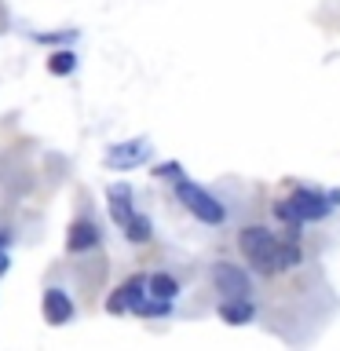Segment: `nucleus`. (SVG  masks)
Returning a JSON list of instances; mask_svg holds the SVG:
<instances>
[{"label": "nucleus", "mask_w": 340, "mask_h": 351, "mask_svg": "<svg viewBox=\"0 0 340 351\" xmlns=\"http://www.w3.org/2000/svg\"><path fill=\"white\" fill-rule=\"evenodd\" d=\"M143 300H147V278H128L114 296H110L106 307H110L114 315H117V311H136Z\"/></svg>", "instance_id": "423d86ee"}, {"label": "nucleus", "mask_w": 340, "mask_h": 351, "mask_svg": "<svg viewBox=\"0 0 340 351\" xmlns=\"http://www.w3.org/2000/svg\"><path fill=\"white\" fill-rule=\"evenodd\" d=\"M150 158V143L147 139H132V143H117V147H110L106 154V165L110 169H136Z\"/></svg>", "instance_id": "39448f33"}, {"label": "nucleus", "mask_w": 340, "mask_h": 351, "mask_svg": "<svg viewBox=\"0 0 340 351\" xmlns=\"http://www.w3.org/2000/svg\"><path fill=\"white\" fill-rule=\"evenodd\" d=\"M175 197L191 208V216H197L202 223H208V227H216V223H223L227 219V208L216 202L212 194L205 191V186H197V183H191V180H180L175 183Z\"/></svg>", "instance_id": "f03ea898"}, {"label": "nucleus", "mask_w": 340, "mask_h": 351, "mask_svg": "<svg viewBox=\"0 0 340 351\" xmlns=\"http://www.w3.org/2000/svg\"><path fill=\"white\" fill-rule=\"evenodd\" d=\"M8 271V256H0V274H4Z\"/></svg>", "instance_id": "f3484780"}, {"label": "nucleus", "mask_w": 340, "mask_h": 351, "mask_svg": "<svg viewBox=\"0 0 340 351\" xmlns=\"http://www.w3.org/2000/svg\"><path fill=\"white\" fill-rule=\"evenodd\" d=\"M136 315H154V318H165V315H169V300H158V296H154V300H143V304L136 307Z\"/></svg>", "instance_id": "2eb2a0df"}, {"label": "nucleus", "mask_w": 340, "mask_h": 351, "mask_svg": "<svg viewBox=\"0 0 340 351\" xmlns=\"http://www.w3.org/2000/svg\"><path fill=\"white\" fill-rule=\"evenodd\" d=\"M99 245V227L92 223V219H77V223L70 227V238H66V249L70 252H88Z\"/></svg>", "instance_id": "6e6552de"}, {"label": "nucleus", "mask_w": 340, "mask_h": 351, "mask_svg": "<svg viewBox=\"0 0 340 351\" xmlns=\"http://www.w3.org/2000/svg\"><path fill=\"white\" fill-rule=\"evenodd\" d=\"M147 289H150V296H158V300H172V296L180 293V282H175L172 274H154V278H147Z\"/></svg>", "instance_id": "9b49d317"}, {"label": "nucleus", "mask_w": 340, "mask_h": 351, "mask_svg": "<svg viewBox=\"0 0 340 351\" xmlns=\"http://www.w3.org/2000/svg\"><path fill=\"white\" fill-rule=\"evenodd\" d=\"M154 176H161V180H180L183 169H180L175 161H169V165H158V169H154Z\"/></svg>", "instance_id": "dca6fc26"}, {"label": "nucleus", "mask_w": 340, "mask_h": 351, "mask_svg": "<svg viewBox=\"0 0 340 351\" xmlns=\"http://www.w3.org/2000/svg\"><path fill=\"white\" fill-rule=\"evenodd\" d=\"M212 282H216V289L223 293V300H249V293H252L249 274L241 271L238 263H227V260H219L212 267Z\"/></svg>", "instance_id": "7ed1b4c3"}, {"label": "nucleus", "mask_w": 340, "mask_h": 351, "mask_svg": "<svg viewBox=\"0 0 340 351\" xmlns=\"http://www.w3.org/2000/svg\"><path fill=\"white\" fill-rule=\"evenodd\" d=\"M73 66H77V55L73 51H55L51 59H48V70L59 73V77L62 73H73Z\"/></svg>", "instance_id": "ddd939ff"}, {"label": "nucleus", "mask_w": 340, "mask_h": 351, "mask_svg": "<svg viewBox=\"0 0 340 351\" xmlns=\"http://www.w3.org/2000/svg\"><path fill=\"white\" fill-rule=\"evenodd\" d=\"M238 245H241V252H245V260L263 274L289 271V267L300 263V249H296L293 241H282L278 234H271L267 227H245L238 234Z\"/></svg>", "instance_id": "f257e3e1"}, {"label": "nucleus", "mask_w": 340, "mask_h": 351, "mask_svg": "<svg viewBox=\"0 0 340 351\" xmlns=\"http://www.w3.org/2000/svg\"><path fill=\"white\" fill-rule=\"evenodd\" d=\"M125 234H128V241H150V234H154V227H150V219L147 216H132L128 223H125Z\"/></svg>", "instance_id": "f8f14e48"}, {"label": "nucleus", "mask_w": 340, "mask_h": 351, "mask_svg": "<svg viewBox=\"0 0 340 351\" xmlns=\"http://www.w3.org/2000/svg\"><path fill=\"white\" fill-rule=\"evenodd\" d=\"M219 315H223V322H230V326H245V322H252L256 307H252V300H223L219 304Z\"/></svg>", "instance_id": "9d476101"}, {"label": "nucleus", "mask_w": 340, "mask_h": 351, "mask_svg": "<svg viewBox=\"0 0 340 351\" xmlns=\"http://www.w3.org/2000/svg\"><path fill=\"white\" fill-rule=\"evenodd\" d=\"M274 216H278V219H282V223H285V227H293V230H296V227H300V223H304V219H300V216H296V208L289 205V197H285V202H278V205H274Z\"/></svg>", "instance_id": "4468645a"}, {"label": "nucleus", "mask_w": 340, "mask_h": 351, "mask_svg": "<svg viewBox=\"0 0 340 351\" xmlns=\"http://www.w3.org/2000/svg\"><path fill=\"white\" fill-rule=\"evenodd\" d=\"M40 307H44V322H51V326H62V322L73 318V300L62 289H44V304Z\"/></svg>", "instance_id": "0eeeda50"}, {"label": "nucleus", "mask_w": 340, "mask_h": 351, "mask_svg": "<svg viewBox=\"0 0 340 351\" xmlns=\"http://www.w3.org/2000/svg\"><path fill=\"white\" fill-rule=\"evenodd\" d=\"M106 194H110V213H114V219L125 227L128 219L136 216V208H132V186L128 183H114Z\"/></svg>", "instance_id": "1a4fd4ad"}, {"label": "nucleus", "mask_w": 340, "mask_h": 351, "mask_svg": "<svg viewBox=\"0 0 340 351\" xmlns=\"http://www.w3.org/2000/svg\"><path fill=\"white\" fill-rule=\"evenodd\" d=\"M333 202H340V194H333V197H322L318 191H307V186H300V191H293V197H289V205L296 208V216L304 219H322V216H329V208H333Z\"/></svg>", "instance_id": "20e7f679"}]
</instances>
